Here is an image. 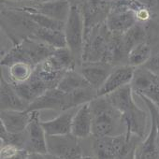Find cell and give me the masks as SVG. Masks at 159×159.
I'll return each instance as SVG.
<instances>
[{
  "mask_svg": "<svg viewBox=\"0 0 159 159\" xmlns=\"http://www.w3.org/2000/svg\"><path fill=\"white\" fill-rule=\"evenodd\" d=\"M29 104L17 94L12 84L2 76L0 83V108L1 111H27Z\"/></svg>",
  "mask_w": 159,
  "mask_h": 159,
  "instance_id": "obj_13",
  "label": "cell"
},
{
  "mask_svg": "<svg viewBox=\"0 0 159 159\" xmlns=\"http://www.w3.org/2000/svg\"><path fill=\"white\" fill-rule=\"evenodd\" d=\"M114 66L107 62H83L81 73L88 84L97 91L104 84Z\"/></svg>",
  "mask_w": 159,
  "mask_h": 159,
  "instance_id": "obj_9",
  "label": "cell"
},
{
  "mask_svg": "<svg viewBox=\"0 0 159 159\" xmlns=\"http://www.w3.org/2000/svg\"><path fill=\"white\" fill-rule=\"evenodd\" d=\"M78 108L69 109L61 111L55 118L41 121V125L47 136H62L71 133V125L74 114Z\"/></svg>",
  "mask_w": 159,
  "mask_h": 159,
  "instance_id": "obj_14",
  "label": "cell"
},
{
  "mask_svg": "<svg viewBox=\"0 0 159 159\" xmlns=\"http://www.w3.org/2000/svg\"><path fill=\"white\" fill-rule=\"evenodd\" d=\"M152 56V48L147 42L140 43L130 50L127 55V65L132 67L143 66Z\"/></svg>",
  "mask_w": 159,
  "mask_h": 159,
  "instance_id": "obj_22",
  "label": "cell"
},
{
  "mask_svg": "<svg viewBox=\"0 0 159 159\" xmlns=\"http://www.w3.org/2000/svg\"><path fill=\"white\" fill-rule=\"evenodd\" d=\"M48 153L63 159H80L84 155L80 139L71 133L62 136H47Z\"/></svg>",
  "mask_w": 159,
  "mask_h": 159,
  "instance_id": "obj_4",
  "label": "cell"
},
{
  "mask_svg": "<svg viewBox=\"0 0 159 159\" xmlns=\"http://www.w3.org/2000/svg\"><path fill=\"white\" fill-rule=\"evenodd\" d=\"M45 158H46V159H63V158H61V157L55 156V155L51 154V153H47V154H45Z\"/></svg>",
  "mask_w": 159,
  "mask_h": 159,
  "instance_id": "obj_30",
  "label": "cell"
},
{
  "mask_svg": "<svg viewBox=\"0 0 159 159\" xmlns=\"http://www.w3.org/2000/svg\"><path fill=\"white\" fill-rule=\"evenodd\" d=\"M26 13L34 21V23L39 27L52 29V30L65 31L66 23H64V22H60V21L52 19L50 17H47L45 15H42L40 13H37V12H26Z\"/></svg>",
  "mask_w": 159,
  "mask_h": 159,
  "instance_id": "obj_25",
  "label": "cell"
},
{
  "mask_svg": "<svg viewBox=\"0 0 159 159\" xmlns=\"http://www.w3.org/2000/svg\"><path fill=\"white\" fill-rule=\"evenodd\" d=\"M51 59L59 69L65 72L75 70L77 60L67 47L55 49L51 55Z\"/></svg>",
  "mask_w": 159,
  "mask_h": 159,
  "instance_id": "obj_24",
  "label": "cell"
},
{
  "mask_svg": "<svg viewBox=\"0 0 159 159\" xmlns=\"http://www.w3.org/2000/svg\"><path fill=\"white\" fill-rule=\"evenodd\" d=\"M19 151H21L19 148L11 144L1 145V149H0V159H7L12 157L16 153H18Z\"/></svg>",
  "mask_w": 159,
  "mask_h": 159,
  "instance_id": "obj_27",
  "label": "cell"
},
{
  "mask_svg": "<svg viewBox=\"0 0 159 159\" xmlns=\"http://www.w3.org/2000/svg\"><path fill=\"white\" fill-rule=\"evenodd\" d=\"M17 9V8H15ZM25 12H37L52 19L66 23L71 10L69 0H53L40 4H33L18 9Z\"/></svg>",
  "mask_w": 159,
  "mask_h": 159,
  "instance_id": "obj_7",
  "label": "cell"
},
{
  "mask_svg": "<svg viewBox=\"0 0 159 159\" xmlns=\"http://www.w3.org/2000/svg\"><path fill=\"white\" fill-rule=\"evenodd\" d=\"M146 30L140 23H137L130 29H128L123 36V44L128 53L135 46L146 42Z\"/></svg>",
  "mask_w": 159,
  "mask_h": 159,
  "instance_id": "obj_23",
  "label": "cell"
},
{
  "mask_svg": "<svg viewBox=\"0 0 159 159\" xmlns=\"http://www.w3.org/2000/svg\"><path fill=\"white\" fill-rule=\"evenodd\" d=\"M84 32L85 26L82 10L76 5H72L69 16L66 22L64 33L66 40V47L70 50L77 61H83Z\"/></svg>",
  "mask_w": 159,
  "mask_h": 159,
  "instance_id": "obj_3",
  "label": "cell"
},
{
  "mask_svg": "<svg viewBox=\"0 0 159 159\" xmlns=\"http://www.w3.org/2000/svg\"><path fill=\"white\" fill-rule=\"evenodd\" d=\"M143 67L147 68L148 70H150L152 73L155 74L156 76H159V51L153 55L152 54L151 58L143 66Z\"/></svg>",
  "mask_w": 159,
  "mask_h": 159,
  "instance_id": "obj_26",
  "label": "cell"
},
{
  "mask_svg": "<svg viewBox=\"0 0 159 159\" xmlns=\"http://www.w3.org/2000/svg\"><path fill=\"white\" fill-rule=\"evenodd\" d=\"M93 119L92 136L95 138L115 137L126 133L122 113L106 97H98L89 103Z\"/></svg>",
  "mask_w": 159,
  "mask_h": 159,
  "instance_id": "obj_1",
  "label": "cell"
},
{
  "mask_svg": "<svg viewBox=\"0 0 159 159\" xmlns=\"http://www.w3.org/2000/svg\"><path fill=\"white\" fill-rule=\"evenodd\" d=\"M7 68L9 74L8 81L14 85H18L28 81L33 75L35 67L25 62H17Z\"/></svg>",
  "mask_w": 159,
  "mask_h": 159,
  "instance_id": "obj_21",
  "label": "cell"
},
{
  "mask_svg": "<svg viewBox=\"0 0 159 159\" xmlns=\"http://www.w3.org/2000/svg\"><path fill=\"white\" fill-rule=\"evenodd\" d=\"M29 155V152L25 150H21L19 151L18 153H16L14 156L12 157H10V158H7V159H27Z\"/></svg>",
  "mask_w": 159,
  "mask_h": 159,
  "instance_id": "obj_28",
  "label": "cell"
},
{
  "mask_svg": "<svg viewBox=\"0 0 159 159\" xmlns=\"http://www.w3.org/2000/svg\"><path fill=\"white\" fill-rule=\"evenodd\" d=\"M30 39L39 40L53 49L66 47V40L64 31L47 29L38 26L35 32L30 36Z\"/></svg>",
  "mask_w": 159,
  "mask_h": 159,
  "instance_id": "obj_18",
  "label": "cell"
},
{
  "mask_svg": "<svg viewBox=\"0 0 159 159\" xmlns=\"http://www.w3.org/2000/svg\"><path fill=\"white\" fill-rule=\"evenodd\" d=\"M29 1H32L34 4H40V3H45L49 1H53V0H29Z\"/></svg>",
  "mask_w": 159,
  "mask_h": 159,
  "instance_id": "obj_31",
  "label": "cell"
},
{
  "mask_svg": "<svg viewBox=\"0 0 159 159\" xmlns=\"http://www.w3.org/2000/svg\"><path fill=\"white\" fill-rule=\"evenodd\" d=\"M27 159H46L44 154L40 153H29Z\"/></svg>",
  "mask_w": 159,
  "mask_h": 159,
  "instance_id": "obj_29",
  "label": "cell"
},
{
  "mask_svg": "<svg viewBox=\"0 0 159 159\" xmlns=\"http://www.w3.org/2000/svg\"><path fill=\"white\" fill-rule=\"evenodd\" d=\"M85 32L84 35L91 29L98 25L103 16H108L110 12L109 0H84V10L82 11Z\"/></svg>",
  "mask_w": 159,
  "mask_h": 159,
  "instance_id": "obj_11",
  "label": "cell"
},
{
  "mask_svg": "<svg viewBox=\"0 0 159 159\" xmlns=\"http://www.w3.org/2000/svg\"><path fill=\"white\" fill-rule=\"evenodd\" d=\"M66 93L57 88L47 90L43 95L35 99L29 104V111H39L42 110H56L60 111H65Z\"/></svg>",
  "mask_w": 159,
  "mask_h": 159,
  "instance_id": "obj_12",
  "label": "cell"
},
{
  "mask_svg": "<svg viewBox=\"0 0 159 159\" xmlns=\"http://www.w3.org/2000/svg\"><path fill=\"white\" fill-rule=\"evenodd\" d=\"M157 82H159V76H156L147 68L140 66L135 69L130 85L133 93L139 97L144 96Z\"/></svg>",
  "mask_w": 159,
  "mask_h": 159,
  "instance_id": "obj_17",
  "label": "cell"
},
{
  "mask_svg": "<svg viewBox=\"0 0 159 159\" xmlns=\"http://www.w3.org/2000/svg\"><path fill=\"white\" fill-rule=\"evenodd\" d=\"M89 86L91 85L81 73L75 70H70L65 73L56 88L66 94H68L78 89Z\"/></svg>",
  "mask_w": 159,
  "mask_h": 159,
  "instance_id": "obj_20",
  "label": "cell"
},
{
  "mask_svg": "<svg viewBox=\"0 0 159 159\" xmlns=\"http://www.w3.org/2000/svg\"><path fill=\"white\" fill-rule=\"evenodd\" d=\"M125 120V124L126 125V135L127 137H131L135 135L139 137L141 140L145 139L146 134V126H147V116L146 112L140 110L137 105L128 110L126 112L122 114Z\"/></svg>",
  "mask_w": 159,
  "mask_h": 159,
  "instance_id": "obj_15",
  "label": "cell"
},
{
  "mask_svg": "<svg viewBox=\"0 0 159 159\" xmlns=\"http://www.w3.org/2000/svg\"><path fill=\"white\" fill-rule=\"evenodd\" d=\"M25 133V151L29 153H40L47 154V135L41 125V120L39 119V111H35L32 121Z\"/></svg>",
  "mask_w": 159,
  "mask_h": 159,
  "instance_id": "obj_6",
  "label": "cell"
},
{
  "mask_svg": "<svg viewBox=\"0 0 159 159\" xmlns=\"http://www.w3.org/2000/svg\"><path fill=\"white\" fill-rule=\"evenodd\" d=\"M135 67L128 65L114 66L104 84L98 89V97H106L111 93L130 84L135 72Z\"/></svg>",
  "mask_w": 159,
  "mask_h": 159,
  "instance_id": "obj_8",
  "label": "cell"
},
{
  "mask_svg": "<svg viewBox=\"0 0 159 159\" xmlns=\"http://www.w3.org/2000/svg\"><path fill=\"white\" fill-rule=\"evenodd\" d=\"M35 111H1L0 121L4 128L12 134L24 132L33 119Z\"/></svg>",
  "mask_w": 159,
  "mask_h": 159,
  "instance_id": "obj_10",
  "label": "cell"
},
{
  "mask_svg": "<svg viewBox=\"0 0 159 159\" xmlns=\"http://www.w3.org/2000/svg\"><path fill=\"white\" fill-rule=\"evenodd\" d=\"M55 49L30 38L22 40L2 57L1 66L8 67L17 62L27 63L34 67L49 58Z\"/></svg>",
  "mask_w": 159,
  "mask_h": 159,
  "instance_id": "obj_2",
  "label": "cell"
},
{
  "mask_svg": "<svg viewBox=\"0 0 159 159\" xmlns=\"http://www.w3.org/2000/svg\"><path fill=\"white\" fill-rule=\"evenodd\" d=\"M111 104L122 114L137 105L133 99V90L130 84H127L110 95L106 96Z\"/></svg>",
  "mask_w": 159,
  "mask_h": 159,
  "instance_id": "obj_19",
  "label": "cell"
},
{
  "mask_svg": "<svg viewBox=\"0 0 159 159\" xmlns=\"http://www.w3.org/2000/svg\"><path fill=\"white\" fill-rule=\"evenodd\" d=\"M80 159H96V158L92 155H83Z\"/></svg>",
  "mask_w": 159,
  "mask_h": 159,
  "instance_id": "obj_32",
  "label": "cell"
},
{
  "mask_svg": "<svg viewBox=\"0 0 159 159\" xmlns=\"http://www.w3.org/2000/svg\"><path fill=\"white\" fill-rule=\"evenodd\" d=\"M129 1H130V0H129Z\"/></svg>",
  "mask_w": 159,
  "mask_h": 159,
  "instance_id": "obj_34",
  "label": "cell"
},
{
  "mask_svg": "<svg viewBox=\"0 0 159 159\" xmlns=\"http://www.w3.org/2000/svg\"><path fill=\"white\" fill-rule=\"evenodd\" d=\"M11 1H16V2H19V1H23V0H11Z\"/></svg>",
  "mask_w": 159,
  "mask_h": 159,
  "instance_id": "obj_33",
  "label": "cell"
},
{
  "mask_svg": "<svg viewBox=\"0 0 159 159\" xmlns=\"http://www.w3.org/2000/svg\"><path fill=\"white\" fill-rule=\"evenodd\" d=\"M138 23L135 11L128 4H118L110 10L106 18V26L109 31L116 35H124Z\"/></svg>",
  "mask_w": 159,
  "mask_h": 159,
  "instance_id": "obj_5",
  "label": "cell"
},
{
  "mask_svg": "<svg viewBox=\"0 0 159 159\" xmlns=\"http://www.w3.org/2000/svg\"><path fill=\"white\" fill-rule=\"evenodd\" d=\"M92 127L93 119L88 103L79 107L74 114L71 125V134L79 139H84L92 135Z\"/></svg>",
  "mask_w": 159,
  "mask_h": 159,
  "instance_id": "obj_16",
  "label": "cell"
}]
</instances>
